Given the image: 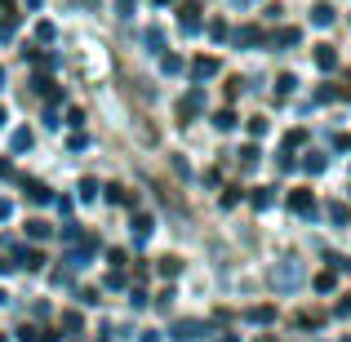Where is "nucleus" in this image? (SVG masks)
<instances>
[{
    "label": "nucleus",
    "mask_w": 351,
    "mask_h": 342,
    "mask_svg": "<svg viewBox=\"0 0 351 342\" xmlns=\"http://www.w3.org/2000/svg\"><path fill=\"white\" fill-rule=\"evenodd\" d=\"M289 209H293V214H311V209H316L311 191H293V196H289Z\"/></svg>",
    "instance_id": "f257e3e1"
},
{
    "label": "nucleus",
    "mask_w": 351,
    "mask_h": 342,
    "mask_svg": "<svg viewBox=\"0 0 351 342\" xmlns=\"http://www.w3.org/2000/svg\"><path fill=\"white\" fill-rule=\"evenodd\" d=\"M214 71H218V58H196L191 76H196V80H205V76H214Z\"/></svg>",
    "instance_id": "f03ea898"
},
{
    "label": "nucleus",
    "mask_w": 351,
    "mask_h": 342,
    "mask_svg": "<svg viewBox=\"0 0 351 342\" xmlns=\"http://www.w3.org/2000/svg\"><path fill=\"white\" fill-rule=\"evenodd\" d=\"M311 23H316V27H329V23H334V9H329V5H316V9H311Z\"/></svg>",
    "instance_id": "7ed1b4c3"
},
{
    "label": "nucleus",
    "mask_w": 351,
    "mask_h": 342,
    "mask_svg": "<svg viewBox=\"0 0 351 342\" xmlns=\"http://www.w3.org/2000/svg\"><path fill=\"white\" fill-rule=\"evenodd\" d=\"M276 280H280V284H293V280H298V262L289 258V262H285L280 271H276Z\"/></svg>",
    "instance_id": "20e7f679"
},
{
    "label": "nucleus",
    "mask_w": 351,
    "mask_h": 342,
    "mask_svg": "<svg viewBox=\"0 0 351 342\" xmlns=\"http://www.w3.org/2000/svg\"><path fill=\"white\" fill-rule=\"evenodd\" d=\"M316 62H320V67H334V49H329V45H316Z\"/></svg>",
    "instance_id": "39448f33"
},
{
    "label": "nucleus",
    "mask_w": 351,
    "mask_h": 342,
    "mask_svg": "<svg viewBox=\"0 0 351 342\" xmlns=\"http://www.w3.org/2000/svg\"><path fill=\"white\" fill-rule=\"evenodd\" d=\"M18 258H23V267H27V271H36V267H40V262H45V258H40V254H36V249H23V254H18Z\"/></svg>",
    "instance_id": "423d86ee"
},
{
    "label": "nucleus",
    "mask_w": 351,
    "mask_h": 342,
    "mask_svg": "<svg viewBox=\"0 0 351 342\" xmlns=\"http://www.w3.org/2000/svg\"><path fill=\"white\" fill-rule=\"evenodd\" d=\"M200 112V94H191V98H182V120H191Z\"/></svg>",
    "instance_id": "0eeeda50"
},
{
    "label": "nucleus",
    "mask_w": 351,
    "mask_h": 342,
    "mask_svg": "<svg viewBox=\"0 0 351 342\" xmlns=\"http://www.w3.org/2000/svg\"><path fill=\"white\" fill-rule=\"evenodd\" d=\"M258 164V147H245V151H240V169H254Z\"/></svg>",
    "instance_id": "6e6552de"
},
{
    "label": "nucleus",
    "mask_w": 351,
    "mask_h": 342,
    "mask_svg": "<svg viewBox=\"0 0 351 342\" xmlns=\"http://www.w3.org/2000/svg\"><path fill=\"white\" fill-rule=\"evenodd\" d=\"M27 196L32 200H49V191H45V182H27Z\"/></svg>",
    "instance_id": "1a4fd4ad"
},
{
    "label": "nucleus",
    "mask_w": 351,
    "mask_h": 342,
    "mask_svg": "<svg viewBox=\"0 0 351 342\" xmlns=\"http://www.w3.org/2000/svg\"><path fill=\"white\" fill-rule=\"evenodd\" d=\"M258 36H263V32H258V27H245V32H236V40H240V45H254Z\"/></svg>",
    "instance_id": "9d476101"
},
{
    "label": "nucleus",
    "mask_w": 351,
    "mask_h": 342,
    "mask_svg": "<svg viewBox=\"0 0 351 342\" xmlns=\"http://www.w3.org/2000/svg\"><path fill=\"white\" fill-rule=\"evenodd\" d=\"M178 267H182L178 258H160V271H165V276H178Z\"/></svg>",
    "instance_id": "9b49d317"
},
{
    "label": "nucleus",
    "mask_w": 351,
    "mask_h": 342,
    "mask_svg": "<svg viewBox=\"0 0 351 342\" xmlns=\"http://www.w3.org/2000/svg\"><path fill=\"white\" fill-rule=\"evenodd\" d=\"M178 334H182V338H196V334H200V325H196V320H182Z\"/></svg>",
    "instance_id": "f8f14e48"
},
{
    "label": "nucleus",
    "mask_w": 351,
    "mask_h": 342,
    "mask_svg": "<svg viewBox=\"0 0 351 342\" xmlns=\"http://www.w3.org/2000/svg\"><path fill=\"white\" fill-rule=\"evenodd\" d=\"M27 231H32L36 240H45V236H49V227H45V223H27Z\"/></svg>",
    "instance_id": "ddd939ff"
},
{
    "label": "nucleus",
    "mask_w": 351,
    "mask_h": 342,
    "mask_svg": "<svg viewBox=\"0 0 351 342\" xmlns=\"http://www.w3.org/2000/svg\"><path fill=\"white\" fill-rule=\"evenodd\" d=\"M338 94H343V98H351V76L343 80V89H338Z\"/></svg>",
    "instance_id": "4468645a"
},
{
    "label": "nucleus",
    "mask_w": 351,
    "mask_h": 342,
    "mask_svg": "<svg viewBox=\"0 0 351 342\" xmlns=\"http://www.w3.org/2000/svg\"><path fill=\"white\" fill-rule=\"evenodd\" d=\"M129 9H134V0H120V14H129Z\"/></svg>",
    "instance_id": "2eb2a0df"
},
{
    "label": "nucleus",
    "mask_w": 351,
    "mask_h": 342,
    "mask_svg": "<svg viewBox=\"0 0 351 342\" xmlns=\"http://www.w3.org/2000/svg\"><path fill=\"white\" fill-rule=\"evenodd\" d=\"M0 5H5V9H9V5H14V0H0Z\"/></svg>",
    "instance_id": "dca6fc26"
},
{
    "label": "nucleus",
    "mask_w": 351,
    "mask_h": 342,
    "mask_svg": "<svg viewBox=\"0 0 351 342\" xmlns=\"http://www.w3.org/2000/svg\"><path fill=\"white\" fill-rule=\"evenodd\" d=\"M0 76H5V71H0Z\"/></svg>",
    "instance_id": "f3484780"
}]
</instances>
